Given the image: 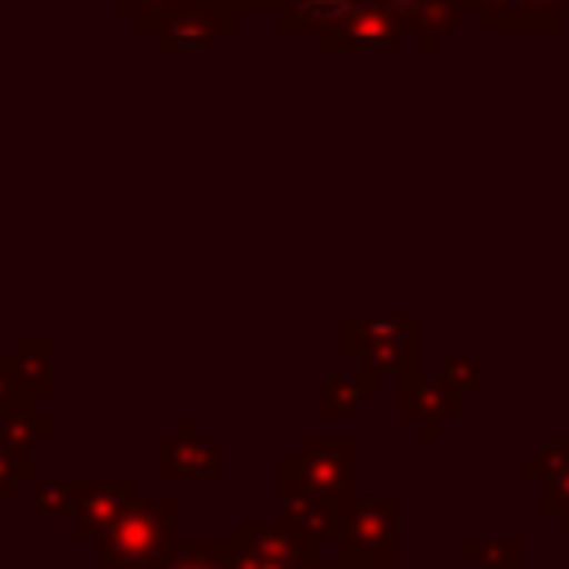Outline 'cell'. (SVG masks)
I'll return each instance as SVG.
<instances>
[{"label":"cell","instance_id":"obj_1","mask_svg":"<svg viewBox=\"0 0 569 569\" xmlns=\"http://www.w3.org/2000/svg\"><path fill=\"white\" fill-rule=\"evenodd\" d=\"M360 498V440L356 436H302L293 453L276 462L280 520L311 538H338L347 507Z\"/></svg>","mask_w":569,"mask_h":569},{"label":"cell","instance_id":"obj_2","mask_svg":"<svg viewBox=\"0 0 569 569\" xmlns=\"http://www.w3.org/2000/svg\"><path fill=\"white\" fill-rule=\"evenodd\" d=\"M338 347L356 369L373 378H391L396 387H409L422 378L418 316H342Z\"/></svg>","mask_w":569,"mask_h":569},{"label":"cell","instance_id":"obj_3","mask_svg":"<svg viewBox=\"0 0 569 569\" xmlns=\"http://www.w3.org/2000/svg\"><path fill=\"white\" fill-rule=\"evenodd\" d=\"M178 538V502L138 498L116 520V529L93 542V569H169Z\"/></svg>","mask_w":569,"mask_h":569},{"label":"cell","instance_id":"obj_4","mask_svg":"<svg viewBox=\"0 0 569 569\" xmlns=\"http://www.w3.org/2000/svg\"><path fill=\"white\" fill-rule=\"evenodd\" d=\"M142 493H138V480L133 476H80V485H76V498H71V533L80 538V542H102L111 529H116V520L138 502Z\"/></svg>","mask_w":569,"mask_h":569},{"label":"cell","instance_id":"obj_5","mask_svg":"<svg viewBox=\"0 0 569 569\" xmlns=\"http://www.w3.org/2000/svg\"><path fill=\"white\" fill-rule=\"evenodd\" d=\"M218 467H222L218 440H209L191 413H178L173 427L156 440V476L160 480H213Z\"/></svg>","mask_w":569,"mask_h":569},{"label":"cell","instance_id":"obj_6","mask_svg":"<svg viewBox=\"0 0 569 569\" xmlns=\"http://www.w3.org/2000/svg\"><path fill=\"white\" fill-rule=\"evenodd\" d=\"M236 27H240V9L231 0H191L160 31H151V40L164 53H196V49H213Z\"/></svg>","mask_w":569,"mask_h":569},{"label":"cell","instance_id":"obj_7","mask_svg":"<svg viewBox=\"0 0 569 569\" xmlns=\"http://www.w3.org/2000/svg\"><path fill=\"white\" fill-rule=\"evenodd\" d=\"M338 551H400V507L382 493H360L342 525H338Z\"/></svg>","mask_w":569,"mask_h":569},{"label":"cell","instance_id":"obj_8","mask_svg":"<svg viewBox=\"0 0 569 569\" xmlns=\"http://www.w3.org/2000/svg\"><path fill=\"white\" fill-rule=\"evenodd\" d=\"M316 40H320L325 49H396V44L409 40V27H405L391 9L365 4V9H356L347 22L329 27V31L316 36Z\"/></svg>","mask_w":569,"mask_h":569},{"label":"cell","instance_id":"obj_9","mask_svg":"<svg viewBox=\"0 0 569 569\" xmlns=\"http://www.w3.org/2000/svg\"><path fill=\"white\" fill-rule=\"evenodd\" d=\"M396 391H400V400H396L400 418H413L422 440H436L440 427L462 413V391L449 387L445 378H418V382L396 387Z\"/></svg>","mask_w":569,"mask_h":569},{"label":"cell","instance_id":"obj_10","mask_svg":"<svg viewBox=\"0 0 569 569\" xmlns=\"http://www.w3.org/2000/svg\"><path fill=\"white\" fill-rule=\"evenodd\" d=\"M9 365L18 369L22 387L44 405L58 396V338L49 333H22L9 351Z\"/></svg>","mask_w":569,"mask_h":569},{"label":"cell","instance_id":"obj_11","mask_svg":"<svg viewBox=\"0 0 569 569\" xmlns=\"http://www.w3.org/2000/svg\"><path fill=\"white\" fill-rule=\"evenodd\" d=\"M378 387H382V378H373V373H365V369L325 373L316 413H320V418H356V413L378 396Z\"/></svg>","mask_w":569,"mask_h":569},{"label":"cell","instance_id":"obj_12","mask_svg":"<svg viewBox=\"0 0 569 569\" xmlns=\"http://www.w3.org/2000/svg\"><path fill=\"white\" fill-rule=\"evenodd\" d=\"M373 0H276V27L280 31H311V36H325L329 27L347 22L356 9H365Z\"/></svg>","mask_w":569,"mask_h":569},{"label":"cell","instance_id":"obj_13","mask_svg":"<svg viewBox=\"0 0 569 569\" xmlns=\"http://www.w3.org/2000/svg\"><path fill=\"white\" fill-rule=\"evenodd\" d=\"M53 436H58V418L40 400H27V405H18L13 413L0 418V440L22 458H36V449Z\"/></svg>","mask_w":569,"mask_h":569},{"label":"cell","instance_id":"obj_14","mask_svg":"<svg viewBox=\"0 0 569 569\" xmlns=\"http://www.w3.org/2000/svg\"><path fill=\"white\" fill-rule=\"evenodd\" d=\"M458 560H467L476 569H525V542L511 538V533H502V538H462Z\"/></svg>","mask_w":569,"mask_h":569},{"label":"cell","instance_id":"obj_15","mask_svg":"<svg viewBox=\"0 0 569 569\" xmlns=\"http://www.w3.org/2000/svg\"><path fill=\"white\" fill-rule=\"evenodd\" d=\"M169 569H236L227 538H178Z\"/></svg>","mask_w":569,"mask_h":569},{"label":"cell","instance_id":"obj_16","mask_svg":"<svg viewBox=\"0 0 569 569\" xmlns=\"http://www.w3.org/2000/svg\"><path fill=\"white\" fill-rule=\"evenodd\" d=\"M76 485L80 476H36V516L40 520H58V516H71V498H76Z\"/></svg>","mask_w":569,"mask_h":569},{"label":"cell","instance_id":"obj_17","mask_svg":"<svg viewBox=\"0 0 569 569\" xmlns=\"http://www.w3.org/2000/svg\"><path fill=\"white\" fill-rule=\"evenodd\" d=\"M116 4L133 18V27H138V31H147V36H151V31H160L173 13H182L191 0H116Z\"/></svg>","mask_w":569,"mask_h":569},{"label":"cell","instance_id":"obj_18","mask_svg":"<svg viewBox=\"0 0 569 569\" xmlns=\"http://www.w3.org/2000/svg\"><path fill=\"white\" fill-rule=\"evenodd\" d=\"M560 467H569V436H556V440H547L542 449H533L525 462H520V476L525 480H547L551 471H560Z\"/></svg>","mask_w":569,"mask_h":569},{"label":"cell","instance_id":"obj_19","mask_svg":"<svg viewBox=\"0 0 569 569\" xmlns=\"http://www.w3.org/2000/svg\"><path fill=\"white\" fill-rule=\"evenodd\" d=\"M538 516L542 520H569V467L538 480Z\"/></svg>","mask_w":569,"mask_h":569},{"label":"cell","instance_id":"obj_20","mask_svg":"<svg viewBox=\"0 0 569 569\" xmlns=\"http://www.w3.org/2000/svg\"><path fill=\"white\" fill-rule=\"evenodd\" d=\"M436 378H445L458 391H471V387L485 382V360L480 356H449V360L436 365Z\"/></svg>","mask_w":569,"mask_h":569},{"label":"cell","instance_id":"obj_21","mask_svg":"<svg viewBox=\"0 0 569 569\" xmlns=\"http://www.w3.org/2000/svg\"><path fill=\"white\" fill-rule=\"evenodd\" d=\"M36 476V458H22L13 453L4 440H0V502L18 493V480H31Z\"/></svg>","mask_w":569,"mask_h":569},{"label":"cell","instance_id":"obj_22","mask_svg":"<svg viewBox=\"0 0 569 569\" xmlns=\"http://www.w3.org/2000/svg\"><path fill=\"white\" fill-rule=\"evenodd\" d=\"M27 400H36V396L22 387V378H18V369L9 365V356H0V418L13 413V409L27 405Z\"/></svg>","mask_w":569,"mask_h":569},{"label":"cell","instance_id":"obj_23","mask_svg":"<svg viewBox=\"0 0 569 569\" xmlns=\"http://www.w3.org/2000/svg\"><path fill=\"white\" fill-rule=\"evenodd\" d=\"M342 569H400V551H338Z\"/></svg>","mask_w":569,"mask_h":569},{"label":"cell","instance_id":"obj_24","mask_svg":"<svg viewBox=\"0 0 569 569\" xmlns=\"http://www.w3.org/2000/svg\"><path fill=\"white\" fill-rule=\"evenodd\" d=\"M231 4H236L240 13H244V9H276V0H231Z\"/></svg>","mask_w":569,"mask_h":569},{"label":"cell","instance_id":"obj_25","mask_svg":"<svg viewBox=\"0 0 569 569\" xmlns=\"http://www.w3.org/2000/svg\"><path fill=\"white\" fill-rule=\"evenodd\" d=\"M560 538H569V520H560Z\"/></svg>","mask_w":569,"mask_h":569}]
</instances>
